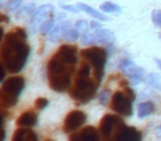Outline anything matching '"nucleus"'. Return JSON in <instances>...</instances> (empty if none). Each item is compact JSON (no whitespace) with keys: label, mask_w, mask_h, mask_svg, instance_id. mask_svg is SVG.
Returning a JSON list of instances; mask_svg holds the SVG:
<instances>
[{"label":"nucleus","mask_w":161,"mask_h":141,"mask_svg":"<svg viewBox=\"0 0 161 141\" xmlns=\"http://www.w3.org/2000/svg\"><path fill=\"white\" fill-rule=\"evenodd\" d=\"M78 50L72 44H63L47 62V82L52 90L65 93L71 88L72 76L77 65Z\"/></svg>","instance_id":"1"},{"label":"nucleus","mask_w":161,"mask_h":141,"mask_svg":"<svg viewBox=\"0 0 161 141\" xmlns=\"http://www.w3.org/2000/svg\"><path fill=\"white\" fill-rule=\"evenodd\" d=\"M38 122V115L33 111H25L17 119V125L22 128L34 127Z\"/></svg>","instance_id":"15"},{"label":"nucleus","mask_w":161,"mask_h":141,"mask_svg":"<svg viewBox=\"0 0 161 141\" xmlns=\"http://www.w3.org/2000/svg\"><path fill=\"white\" fill-rule=\"evenodd\" d=\"M95 39H96V44H105L107 46L113 45L116 40L115 33L108 29H97L94 32Z\"/></svg>","instance_id":"13"},{"label":"nucleus","mask_w":161,"mask_h":141,"mask_svg":"<svg viewBox=\"0 0 161 141\" xmlns=\"http://www.w3.org/2000/svg\"><path fill=\"white\" fill-rule=\"evenodd\" d=\"M110 97H112V92H110V89H104L102 90L101 93L98 94V101L101 105L103 106H106L108 104V101H109Z\"/></svg>","instance_id":"22"},{"label":"nucleus","mask_w":161,"mask_h":141,"mask_svg":"<svg viewBox=\"0 0 161 141\" xmlns=\"http://www.w3.org/2000/svg\"><path fill=\"white\" fill-rule=\"evenodd\" d=\"M118 68L129 77V82L135 86L139 85L142 82V79H145L147 76L145 69L137 66L134 61H131L130 58H123L119 62Z\"/></svg>","instance_id":"8"},{"label":"nucleus","mask_w":161,"mask_h":141,"mask_svg":"<svg viewBox=\"0 0 161 141\" xmlns=\"http://www.w3.org/2000/svg\"><path fill=\"white\" fill-rule=\"evenodd\" d=\"M53 27H54L53 19H47V20L42 24V27H41V29H40L41 33H42V34L50 33V32L52 31V29H53Z\"/></svg>","instance_id":"25"},{"label":"nucleus","mask_w":161,"mask_h":141,"mask_svg":"<svg viewBox=\"0 0 161 141\" xmlns=\"http://www.w3.org/2000/svg\"><path fill=\"white\" fill-rule=\"evenodd\" d=\"M25 86V81L21 76L8 77L3 82L0 88V106L9 109L17 105L21 93Z\"/></svg>","instance_id":"5"},{"label":"nucleus","mask_w":161,"mask_h":141,"mask_svg":"<svg viewBox=\"0 0 161 141\" xmlns=\"http://www.w3.org/2000/svg\"><path fill=\"white\" fill-rule=\"evenodd\" d=\"M11 141H39L36 133L30 128H18L14 132Z\"/></svg>","instance_id":"14"},{"label":"nucleus","mask_w":161,"mask_h":141,"mask_svg":"<svg viewBox=\"0 0 161 141\" xmlns=\"http://www.w3.org/2000/svg\"><path fill=\"white\" fill-rule=\"evenodd\" d=\"M154 111H156V105L150 100L142 101V103H140L138 105V117L140 119L150 116Z\"/></svg>","instance_id":"17"},{"label":"nucleus","mask_w":161,"mask_h":141,"mask_svg":"<svg viewBox=\"0 0 161 141\" xmlns=\"http://www.w3.org/2000/svg\"><path fill=\"white\" fill-rule=\"evenodd\" d=\"M145 83L147 86L161 92V76L157 73H150L146 76Z\"/></svg>","instance_id":"18"},{"label":"nucleus","mask_w":161,"mask_h":141,"mask_svg":"<svg viewBox=\"0 0 161 141\" xmlns=\"http://www.w3.org/2000/svg\"><path fill=\"white\" fill-rule=\"evenodd\" d=\"M102 12H105V14H120L121 8L120 6L116 5L114 3H110V1H106L103 3L99 7Z\"/></svg>","instance_id":"19"},{"label":"nucleus","mask_w":161,"mask_h":141,"mask_svg":"<svg viewBox=\"0 0 161 141\" xmlns=\"http://www.w3.org/2000/svg\"><path fill=\"white\" fill-rule=\"evenodd\" d=\"M152 22L157 25V27L161 28V10H153L151 14Z\"/></svg>","instance_id":"27"},{"label":"nucleus","mask_w":161,"mask_h":141,"mask_svg":"<svg viewBox=\"0 0 161 141\" xmlns=\"http://www.w3.org/2000/svg\"><path fill=\"white\" fill-rule=\"evenodd\" d=\"M90 25H91V28L92 29H94V30H97V29H101V23L99 22H97V20H93V21H91L90 22Z\"/></svg>","instance_id":"30"},{"label":"nucleus","mask_w":161,"mask_h":141,"mask_svg":"<svg viewBox=\"0 0 161 141\" xmlns=\"http://www.w3.org/2000/svg\"><path fill=\"white\" fill-rule=\"evenodd\" d=\"M80 43L83 45H92L96 44V39H95L94 33H85L80 36Z\"/></svg>","instance_id":"24"},{"label":"nucleus","mask_w":161,"mask_h":141,"mask_svg":"<svg viewBox=\"0 0 161 141\" xmlns=\"http://www.w3.org/2000/svg\"><path fill=\"white\" fill-rule=\"evenodd\" d=\"M34 105H36V108L38 110H42L49 105V100L44 97H39L36 101H34Z\"/></svg>","instance_id":"26"},{"label":"nucleus","mask_w":161,"mask_h":141,"mask_svg":"<svg viewBox=\"0 0 161 141\" xmlns=\"http://www.w3.org/2000/svg\"><path fill=\"white\" fill-rule=\"evenodd\" d=\"M25 0H10L9 3H8L7 6V10L9 12H16L19 11L22 7V3Z\"/></svg>","instance_id":"23"},{"label":"nucleus","mask_w":161,"mask_h":141,"mask_svg":"<svg viewBox=\"0 0 161 141\" xmlns=\"http://www.w3.org/2000/svg\"><path fill=\"white\" fill-rule=\"evenodd\" d=\"M87 120V116L84 111L82 110H72L66 115L63 122V131L65 133H73V132L77 131L82 126Z\"/></svg>","instance_id":"9"},{"label":"nucleus","mask_w":161,"mask_h":141,"mask_svg":"<svg viewBox=\"0 0 161 141\" xmlns=\"http://www.w3.org/2000/svg\"><path fill=\"white\" fill-rule=\"evenodd\" d=\"M61 8H62L63 10H66V11H69V12H72V14H77V12H80V10L78 9L77 6L61 5Z\"/></svg>","instance_id":"28"},{"label":"nucleus","mask_w":161,"mask_h":141,"mask_svg":"<svg viewBox=\"0 0 161 141\" xmlns=\"http://www.w3.org/2000/svg\"><path fill=\"white\" fill-rule=\"evenodd\" d=\"M154 134H156V137H157L158 140H161V125H159L158 127L156 128V130H154Z\"/></svg>","instance_id":"31"},{"label":"nucleus","mask_w":161,"mask_h":141,"mask_svg":"<svg viewBox=\"0 0 161 141\" xmlns=\"http://www.w3.org/2000/svg\"><path fill=\"white\" fill-rule=\"evenodd\" d=\"M77 7L80 11H84L85 14H90L91 17L95 18L96 20H102V21H107L108 20V18L104 14V12L98 11L97 9H94V8L91 7V6L85 5V3H78Z\"/></svg>","instance_id":"16"},{"label":"nucleus","mask_w":161,"mask_h":141,"mask_svg":"<svg viewBox=\"0 0 161 141\" xmlns=\"http://www.w3.org/2000/svg\"><path fill=\"white\" fill-rule=\"evenodd\" d=\"M92 66L83 61L76 73L75 82L69 88V96L80 104H87L96 96L99 84L96 79H91Z\"/></svg>","instance_id":"4"},{"label":"nucleus","mask_w":161,"mask_h":141,"mask_svg":"<svg viewBox=\"0 0 161 141\" xmlns=\"http://www.w3.org/2000/svg\"><path fill=\"white\" fill-rule=\"evenodd\" d=\"M98 130L103 141H142L141 132L126 125L119 115H105L99 122Z\"/></svg>","instance_id":"3"},{"label":"nucleus","mask_w":161,"mask_h":141,"mask_svg":"<svg viewBox=\"0 0 161 141\" xmlns=\"http://www.w3.org/2000/svg\"><path fill=\"white\" fill-rule=\"evenodd\" d=\"M54 11V7L52 5H44L36 10L32 14L29 22V30L31 33H36L41 29L42 24L49 19L50 14Z\"/></svg>","instance_id":"10"},{"label":"nucleus","mask_w":161,"mask_h":141,"mask_svg":"<svg viewBox=\"0 0 161 141\" xmlns=\"http://www.w3.org/2000/svg\"><path fill=\"white\" fill-rule=\"evenodd\" d=\"M124 92H125V94L127 95L128 97H129L130 99H131L132 101L136 100V93L134 92V89L130 87H125L124 88Z\"/></svg>","instance_id":"29"},{"label":"nucleus","mask_w":161,"mask_h":141,"mask_svg":"<svg viewBox=\"0 0 161 141\" xmlns=\"http://www.w3.org/2000/svg\"><path fill=\"white\" fill-rule=\"evenodd\" d=\"M88 28H91V25L86 20H78V21H76V22H75V29L80 32V35H83V34L87 33Z\"/></svg>","instance_id":"21"},{"label":"nucleus","mask_w":161,"mask_h":141,"mask_svg":"<svg viewBox=\"0 0 161 141\" xmlns=\"http://www.w3.org/2000/svg\"><path fill=\"white\" fill-rule=\"evenodd\" d=\"M30 54L27 32L22 28H14L8 32L0 45L1 66L10 74H17L25 68Z\"/></svg>","instance_id":"2"},{"label":"nucleus","mask_w":161,"mask_h":141,"mask_svg":"<svg viewBox=\"0 0 161 141\" xmlns=\"http://www.w3.org/2000/svg\"><path fill=\"white\" fill-rule=\"evenodd\" d=\"M80 32H78L75 28H72V29H69V31L65 33V35L63 36V39H64L66 42L73 43V42H75L78 38H80Z\"/></svg>","instance_id":"20"},{"label":"nucleus","mask_w":161,"mask_h":141,"mask_svg":"<svg viewBox=\"0 0 161 141\" xmlns=\"http://www.w3.org/2000/svg\"><path fill=\"white\" fill-rule=\"evenodd\" d=\"M71 27H72V23L69 22V21L60 22L56 27H54L53 29H52V31L49 33V35H47L49 41L51 43L58 42V40H60L61 38H63V36L65 35V33H66L69 29H72Z\"/></svg>","instance_id":"12"},{"label":"nucleus","mask_w":161,"mask_h":141,"mask_svg":"<svg viewBox=\"0 0 161 141\" xmlns=\"http://www.w3.org/2000/svg\"><path fill=\"white\" fill-rule=\"evenodd\" d=\"M80 55L82 56L84 61L90 63L93 71H94L95 79L98 82V84H101L103 81L105 65L107 62V51L104 47L91 46L82 50L80 52Z\"/></svg>","instance_id":"6"},{"label":"nucleus","mask_w":161,"mask_h":141,"mask_svg":"<svg viewBox=\"0 0 161 141\" xmlns=\"http://www.w3.org/2000/svg\"><path fill=\"white\" fill-rule=\"evenodd\" d=\"M154 61H156L157 66H158V67H159V69L161 71V60H159V58H154Z\"/></svg>","instance_id":"32"},{"label":"nucleus","mask_w":161,"mask_h":141,"mask_svg":"<svg viewBox=\"0 0 161 141\" xmlns=\"http://www.w3.org/2000/svg\"><path fill=\"white\" fill-rule=\"evenodd\" d=\"M69 141H103L101 133L94 126H86L77 131L69 133Z\"/></svg>","instance_id":"11"},{"label":"nucleus","mask_w":161,"mask_h":141,"mask_svg":"<svg viewBox=\"0 0 161 141\" xmlns=\"http://www.w3.org/2000/svg\"><path fill=\"white\" fill-rule=\"evenodd\" d=\"M132 103L134 101L125 94V92H115L112 96L110 101V108L119 116L129 117L132 115Z\"/></svg>","instance_id":"7"},{"label":"nucleus","mask_w":161,"mask_h":141,"mask_svg":"<svg viewBox=\"0 0 161 141\" xmlns=\"http://www.w3.org/2000/svg\"><path fill=\"white\" fill-rule=\"evenodd\" d=\"M45 141H55V140H53V139H47Z\"/></svg>","instance_id":"33"}]
</instances>
